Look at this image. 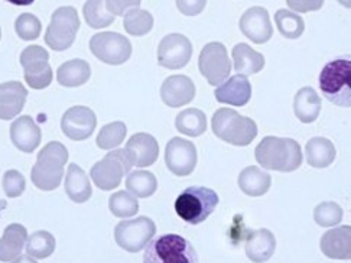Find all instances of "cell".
I'll list each match as a JSON object with an SVG mask.
<instances>
[{"label":"cell","instance_id":"cell-1","mask_svg":"<svg viewBox=\"0 0 351 263\" xmlns=\"http://www.w3.org/2000/svg\"><path fill=\"white\" fill-rule=\"evenodd\" d=\"M254 157L261 167L269 171L292 172L301 167L304 161L300 144L288 137L266 136L256 146Z\"/></svg>","mask_w":351,"mask_h":263},{"label":"cell","instance_id":"cell-2","mask_svg":"<svg viewBox=\"0 0 351 263\" xmlns=\"http://www.w3.org/2000/svg\"><path fill=\"white\" fill-rule=\"evenodd\" d=\"M69 161V150L61 142H49L40 149L32 167L31 179L43 191L57 190L62 181L64 167Z\"/></svg>","mask_w":351,"mask_h":263},{"label":"cell","instance_id":"cell-3","mask_svg":"<svg viewBox=\"0 0 351 263\" xmlns=\"http://www.w3.org/2000/svg\"><path fill=\"white\" fill-rule=\"evenodd\" d=\"M211 128L219 139L234 146H247L258 136V126L254 120L226 107L219 108L213 115Z\"/></svg>","mask_w":351,"mask_h":263},{"label":"cell","instance_id":"cell-4","mask_svg":"<svg viewBox=\"0 0 351 263\" xmlns=\"http://www.w3.org/2000/svg\"><path fill=\"white\" fill-rule=\"evenodd\" d=\"M143 263H199L194 246L178 234H164L147 243Z\"/></svg>","mask_w":351,"mask_h":263},{"label":"cell","instance_id":"cell-5","mask_svg":"<svg viewBox=\"0 0 351 263\" xmlns=\"http://www.w3.org/2000/svg\"><path fill=\"white\" fill-rule=\"evenodd\" d=\"M219 194L207 187L186 188L175 201V211L190 225H199L206 221L219 205Z\"/></svg>","mask_w":351,"mask_h":263},{"label":"cell","instance_id":"cell-6","mask_svg":"<svg viewBox=\"0 0 351 263\" xmlns=\"http://www.w3.org/2000/svg\"><path fill=\"white\" fill-rule=\"evenodd\" d=\"M319 87L326 99L340 107L351 106V61L334 60L322 68Z\"/></svg>","mask_w":351,"mask_h":263},{"label":"cell","instance_id":"cell-7","mask_svg":"<svg viewBox=\"0 0 351 263\" xmlns=\"http://www.w3.org/2000/svg\"><path fill=\"white\" fill-rule=\"evenodd\" d=\"M80 30L78 13L71 6H64L52 13L51 22L47 27L45 44L53 51L69 49L75 41Z\"/></svg>","mask_w":351,"mask_h":263},{"label":"cell","instance_id":"cell-8","mask_svg":"<svg viewBox=\"0 0 351 263\" xmlns=\"http://www.w3.org/2000/svg\"><path fill=\"white\" fill-rule=\"evenodd\" d=\"M132 168L125 149H113L101 161L93 165L90 176L100 190L112 191L121 184L125 174H129Z\"/></svg>","mask_w":351,"mask_h":263},{"label":"cell","instance_id":"cell-9","mask_svg":"<svg viewBox=\"0 0 351 263\" xmlns=\"http://www.w3.org/2000/svg\"><path fill=\"white\" fill-rule=\"evenodd\" d=\"M156 233L154 220L141 216L138 218L123 220L114 229L116 243L129 253H138L145 249Z\"/></svg>","mask_w":351,"mask_h":263},{"label":"cell","instance_id":"cell-10","mask_svg":"<svg viewBox=\"0 0 351 263\" xmlns=\"http://www.w3.org/2000/svg\"><path fill=\"white\" fill-rule=\"evenodd\" d=\"M49 54L39 45H29L21 54V65L23 67L25 81L34 90H44L52 81V68L49 65Z\"/></svg>","mask_w":351,"mask_h":263},{"label":"cell","instance_id":"cell-11","mask_svg":"<svg viewBox=\"0 0 351 263\" xmlns=\"http://www.w3.org/2000/svg\"><path fill=\"white\" fill-rule=\"evenodd\" d=\"M198 68L210 86L223 84L233 70L227 49L221 43H210L201 49Z\"/></svg>","mask_w":351,"mask_h":263},{"label":"cell","instance_id":"cell-12","mask_svg":"<svg viewBox=\"0 0 351 263\" xmlns=\"http://www.w3.org/2000/svg\"><path fill=\"white\" fill-rule=\"evenodd\" d=\"M90 51L106 64L121 65L130 58L132 44L121 34L100 32L90 39Z\"/></svg>","mask_w":351,"mask_h":263},{"label":"cell","instance_id":"cell-13","mask_svg":"<svg viewBox=\"0 0 351 263\" xmlns=\"http://www.w3.org/2000/svg\"><path fill=\"white\" fill-rule=\"evenodd\" d=\"M193 57L191 41L182 34H169L159 43L158 62L168 70H180Z\"/></svg>","mask_w":351,"mask_h":263},{"label":"cell","instance_id":"cell-14","mask_svg":"<svg viewBox=\"0 0 351 263\" xmlns=\"http://www.w3.org/2000/svg\"><path fill=\"white\" fill-rule=\"evenodd\" d=\"M197 148L182 137H172L165 149V163L177 176H186L197 167Z\"/></svg>","mask_w":351,"mask_h":263},{"label":"cell","instance_id":"cell-15","mask_svg":"<svg viewBox=\"0 0 351 263\" xmlns=\"http://www.w3.org/2000/svg\"><path fill=\"white\" fill-rule=\"evenodd\" d=\"M97 126V117L86 106H74L66 110L61 119V129L73 141H86Z\"/></svg>","mask_w":351,"mask_h":263},{"label":"cell","instance_id":"cell-16","mask_svg":"<svg viewBox=\"0 0 351 263\" xmlns=\"http://www.w3.org/2000/svg\"><path fill=\"white\" fill-rule=\"evenodd\" d=\"M240 31L254 44H266L272 38L274 26L265 8H250L243 13L240 22Z\"/></svg>","mask_w":351,"mask_h":263},{"label":"cell","instance_id":"cell-17","mask_svg":"<svg viewBox=\"0 0 351 263\" xmlns=\"http://www.w3.org/2000/svg\"><path fill=\"white\" fill-rule=\"evenodd\" d=\"M126 157L132 167H151L159 157V145L149 133H134L126 144Z\"/></svg>","mask_w":351,"mask_h":263},{"label":"cell","instance_id":"cell-18","mask_svg":"<svg viewBox=\"0 0 351 263\" xmlns=\"http://www.w3.org/2000/svg\"><path fill=\"white\" fill-rule=\"evenodd\" d=\"M195 97L194 81L186 76H171L160 87V99L169 107H182Z\"/></svg>","mask_w":351,"mask_h":263},{"label":"cell","instance_id":"cell-19","mask_svg":"<svg viewBox=\"0 0 351 263\" xmlns=\"http://www.w3.org/2000/svg\"><path fill=\"white\" fill-rule=\"evenodd\" d=\"M40 139L43 133L31 116H21L10 124V141L25 154H32Z\"/></svg>","mask_w":351,"mask_h":263},{"label":"cell","instance_id":"cell-20","mask_svg":"<svg viewBox=\"0 0 351 263\" xmlns=\"http://www.w3.org/2000/svg\"><path fill=\"white\" fill-rule=\"evenodd\" d=\"M219 103L236 107L246 106L252 99V84L245 76H233L214 91Z\"/></svg>","mask_w":351,"mask_h":263},{"label":"cell","instance_id":"cell-21","mask_svg":"<svg viewBox=\"0 0 351 263\" xmlns=\"http://www.w3.org/2000/svg\"><path fill=\"white\" fill-rule=\"evenodd\" d=\"M28 90L19 81H8L0 84V119L12 120L25 107Z\"/></svg>","mask_w":351,"mask_h":263},{"label":"cell","instance_id":"cell-22","mask_svg":"<svg viewBox=\"0 0 351 263\" xmlns=\"http://www.w3.org/2000/svg\"><path fill=\"white\" fill-rule=\"evenodd\" d=\"M319 247L330 259L348 260L351 258V227L341 226L324 233Z\"/></svg>","mask_w":351,"mask_h":263},{"label":"cell","instance_id":"cell-23","mask_svg":"<svg viewBox=\"0 0 351 263\" xmlns=\"http://www.w3.org/2000/svg\"><path fill=\"white\" fill-rule=\"evenodd\" d=\"M247 258L254 263H263L271 259L276 251V239L274 233L267 229L253 230L245 243Z\"/></svg>","mask_w":351,"mask_h":263},{"label":"cell","instance_id":"cell-24","mask_svg":"<svg viewBox=\"0 0 351 263\" xmlns=\"http://www.w3.org/2000/svg\"><path fill=\"white\" fill-rule=\"evenodd\" d=\"M28 240V230L22 225H9L0 239V262H12L21 256Z\"/></svg>","mask_w":351,"mask_h":263},{"label":"cell","instance_id":"cell-25","mask_svg":"<svg viewBox=\"0 0 351 263\" xmlns=\"http://www.w3.org/2000/svg\"><path fill=\"white\" fill-rule=\"evenodd\" d=\"M234 70L239 76H253L265 68V57L247 44H237L232 51Z\"/></svg>","mask_w":351,"mask_h":263},{"label":"cell","instance_id":"cell-26","mask_svg":"<svg viewBox=\"0 0 351 263\" xmlns=\"http://www.w3.org/2000/svg\"><path fill=\"white\" fill-rule=\"evenodd\" d=\"M64 185L66 196L70 197L71 201L78 204L88 201L93 194V188L87 174L77 163H70Z\"/></svg>","mask_w":351,"mask_h":263},{"label":"cell","instance_id":"cell-27","mask_svg":"<svg viewBox=\"0 0 351 263\" xmlns=\"http://www.w3.org/2000/svg\"><path fill=\"white\" fill-rule=\"evenodd\" d=\"M321 97L313 87H304L295 94L293 112L302 123H313L321 112Z\"/></svg>","mask_w":351,"mask_h":263},{"label":"cell","instance_id":"cell-28","mask_svg":"<svg viewBox=\"0 0 351 263\" xmlns=\"http://www.w3.org/2000/svg\"><path fill=\"white\" fill-rule=\"evenodd\" d=\"M272 184V176L269 172L258 167H247L239 175L240 190L250 197H261L269 191Z\"/></svg>","mask_w":351,"mask_h":263},{"label":"cell","instance_id":"cell-29","mask_svg":"<svg viewBox=\"0 0 351 263\" xmlns=\"http://www.w3.org/2000/svg\"><path fill=\"white\" fill-rule=\"evenodd\" d=\"M337 150L334 144L327 137H313L305 146V157L308 165L314 168H327L334 162Z\"/></svg>","mask_w":351,"mask_h":263},{"label":"cell","instance_id":"cell-30","mask_svg":"<svg viewBox=\"0 0 351 263\" xmlns=\"http://www.w3.org/2000/svg\"><path fill=\"white\" fill-rule=\"evenodd\" d=\"M91 77L90 64L84 60H71L60 65L57 71V80L62 87H80L86 84Z\"/></svg>","mask_w":351,"mask_h":263},{"label":"cell","instance_id":"cell-31","mask_svg":"<svg viewBox=\"0 0 351 263\" xmlns=\"http://www.w3.org/2000/svg\"><path fill=\"white\" fill-rule=\"evenodd\" d=\"M177 130L185 136L198 137L207 130V116L198 108H186L175 119Z\"/></svg>","mask_w":351,"mask_h":263},{"label":"cell","instance_id":"cell-32","mask_svg":"<svg viewBox=\"0 0 351 263\" xmlns=\"http://www.w3.org/2000/svg\"><path fill=\"white\" fill-rule=\"evenodd\" d=\"M126 188L133 197L147 198L158 190V179L149 171H130L126 178Z\"/></svg>","mask_w":351,"mask_h":263},{"label":"cell","instance_id":"cell-33","mask_svg":"<svg viewBox=\"0 0 351 263\" xmlns=\"http://www.w3.org/2000/svg\"><path fill=\"white\" fill-rule=\"evenodd\" d=\"M56 238L47 230L32 233L26 240V253L34 259H47L56 251Z\"/></svg>","mask_w":351,"mask_h":263},{"label":"cell","instance_id":"cell-34","mask_svg":"<svg viewBox=\"0 0 351 263\" xmlns=\"http://www.w3.org/2000/svg\"><path fill=\"white\" fill-rule=\"evenodd\" d=\"M275 22L280 35L288 39L300 38L305 31L304 19L298 15V13H295L292 10L279 9L275 13Z\"/></svg>","mask_w":351,"mask_h":263},{"label":"cell","instance_id":"cell-35","mask_svg":"<svg viewBox=\"0 0 351 263\" xmlns=\"http://www.w3.org/2000/svg\"><path fill=\"white\" fill-rule=\"evenodd\" d=\"M123 27L132 36H143L152 31L154 16L141 8L132 9L123 16Z\"/></svg>","mask_w":351,"mask_h":263},{"label":"cell","instance_id":"cell-36","mask_svg":"<svg viewBox=\"0 0 351 263\" xmlns=\"http://www.w3.org/2000/svg\"><path fill=\"white\" fill-rule=\"evenodd\" d=\"M128 133V128L123 122H113L106 124L99 132L96 144L100 149L113 150L121 145Z\"/></svg>","mask_w":351,"mask_h":263},{"label":"cell","instance_id":"cell-37","mask_svg":"<svg viewBox=\"0 0 351 263\" xmlns=\"http://www.w3.org/2000/svg\"><path fill=\"white\" fill-rule=\"evenodd\" d=\"M83 13L87 25L93 30H101L114 22V16L106 8V2H99V0L86 2Z\"/></svg>","mask_w":351,"mask_h":263},{"label":"cell","instance_id":"cell-38","mask_svg":"<svg viewBox=\"0 0 351 263\" xmlns=\"http://www.w3.org/2000/svg\"><path fill=\"white\" fill-rule=\"evenodd\" d=\"M109 209L119 218H130L139 211V201L128 191H117L109 200Z\"/></svg>","mask_w":351,"mask_h":263},{"label":"cell","instance_id":"cell-39","mask_svg":"<svg viewBox=\"0 0 351 263\" xmlns=\"http://www.w3.org/2000/svg\"><path fill=\"white\" fill-rule=\"evenodd\" d=\"M343 214L344 211L339 204L334 201H324L315 207L314 220L321 227H334L340 225Z\"/></svg>","mask_w":351,"mask_h":263},{"label":"cell","instance_id":"cell-40","mask_svg":"<svg viewBox=\"0 0 351 263\" xmlns=\"http://www.w3.org/2000/svg\"><path fill=\"white\" fill-rule=\"evenodd\" d=\"M15 31L23 41H35L43 31V25L32 13H22L15 22Z\"/></svg>","mask_w":351,"mask_h":263},{"label":"cell","instance_id":"cell-41","mask_svg":"<svg viewBox=\"0 0 351 263\" xmlns=\"http://www.w3.org/2000/svg\"><path fill=\"white\" fill-rule=\"evenodd\" d=\"M2 185H3L5 194L9 198H16V197L22 196L25 188H26L23 175L16 170H9L5 172L3 179H2Z\"/></svg>","mask_w":351,"mask_h":263},{"label":"cell","instance_id":"cell-42","mask_svg":"<svg viewBox=\"0 0 351 263\" xmlns=\"http://www.w3.org/2000/svg\"><path fill=\"white\" fill-rule=\"evenodd\" d=\"M106 8L114 18L125 16L129 10L141 8V2H106Z\"/></svg>","mask_w":351,"mask_h":263},{"label":"cell","instance_id":"cell-43","mask_svg":"<svg viewBox=\"0 0 351 263\" xmlns=\"http://www.w3.org/2000/svg\"><path fill=\"white\" fill-rule=\"evenodd\" d=\"M177 6L184 15L193 16V15H198V13L204 10V8L207 6V2H204V0H201V2H177Z\"/></svg>","mask_w":351,"mask_h":263},{"label":"cell","instance_id":"cell-44","mask_svg":"<svg viewBox=\"0 0 351 263\" xmlns=\"http://www.w3.org/2000/svg\"><path fill=\"white\" fill-rule=\"evenodd\" d=\"M288 5L296 12H309V10H318L324 5V2H308L306 0V2H288Z\"/></svg>","mask_w":351,"mask_h":263},{"label":"cell","instance_id":"cell-45","mask_svg":"<svg viewBox=\"0 0 351 263\" xmlns=\"http://www.w3.org/2000/svg\"><path fill=\"white\" fill-rule=\"evenodd\" d=\"M12 263H38V262L34 258H31L29 255H25V256L16 258Z\"/></svg>","mask_w":351,"mask_h":263},{"label":"cell","instance_id":"cell-46","mask_svg":"<svg viewBox=\"0 0 351 263\" xmlns=\"http://www.w3.org/2000/svg\"><path fill=\"white\" fill-rule=\"evenodd\" d=\"M0 36H2V32H0Z\"/></svg>","mask_w":351,"mask_h":263}]
</instances>
